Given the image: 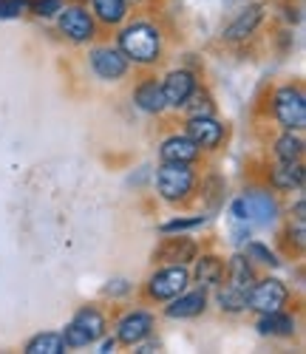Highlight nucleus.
I'll use <instances>...</instances> for the list:
<instances>
[{
    "label": "nucleus",
    "instance_id": "nucleus-21",
    "mask_svg": "<svg viewBox=\"0 0 306 354\" xmlns=\"http://www.w3.org/2000/svg\"><path fill=\"white\" fill-rule=\"evenodd\" d=\"M26 351L28 354H63L66 351V340H63V335H54V332L37 335L35 340H28Z\"/></svg>",
    "mask_w": 306,
    "mask_h": 354
},
{
    "label": "nucleus",
    "instance_id": "nucleus-11",
    "mask_svg": "<svg viewBox=\"0 0 306 354\" xmlns=\"http://www.w3.org/2000/svg\"><path fill=\"white\" fill-rule=\"evenodd\" d=\"M153 329V317L147 312H131L119 320V326H116V340L119 343H125V346H136L142 343Z\"/></svg>",
    "mask_w": 306,
    "mask_h": 354
},
{
    "label": "nucleus",
    "instance_id": "nucleus-6",
    "mask_svg": "<svg viewBox=\"0 0 306 354\" xmlns=\"http://www.w3.org/2000/svg\"><path fill=\"white\" fill-rule=\"evenodd\" d=\"M287 286L281 281H275V278H267L255 286H250L247 292V306L255 309V312H278L284 304H287Z\"/></svg>",
    "mask_w": 306,
    "mask_h": 354
},
{
    "label": "nucleus",
    "instance_id": "nucleus-10",
    "mask_svg": "<svg viewBox=\"0 0 306 354\" xmlns=\"http://www.w3.org/2000/svg\"><path fill=\"white\" fill-rule=\"evenodd\" d=\"M91 66H94V71H97L102 80L114 82V80H119V77H125V71H128V57L122 54V51H116V48H94V51H91Z\"/></svg>",
    "mask_w": 306,
    "mask_h": 354
},
{
    "label": "nucleus",
    "instance_id": "nucleus-7",
    "mask_svg": "<svg viewBox=\"0 0 306 354\" xmlns=\"http://www.w3.org/2000/svg\"><path fill=\"white\" fill-rule=\"evenodd\" d=\"M188 281H190V275H188V270L181 267H168V270H159L156 275L150 278V295L156 301H173L176 295H181L188 289Z\"/></svg>",
    "mask_w": 306,
    "mask_h": 354
},
{
    "label": "nucleus",
    "instance_id": "nucleus-19",
    "mask_svg": "<svg viewBox=\"0 0 306 354\" xmlns=\"http://www.w3.org/2000/svg\"><path fill=\"white\" fill-rule=\"evenodd\" d=\"M253 283H255V275H253V267H250V258L247 255L230 258V286H235L241 292H250Z\"/></svg>",
    "mask_w": 306,
    "mask_h": 354
},
{
    "label": "nucleus",
    "instance_id": "nucleus-2",
    "mask_svg": "<svg viewBox=\"0 0 306 354\" xmlns=\"http://www.w3.org/2000/svg\"><path fill=\"white\" fill-rule=\"evenodd\" d=\"M102 335H105V317L97 309H82L66 326L63 340H66V348H82V346L97 343Z\"/></svg>",
    "mask_w": 306,
    "mask_h": 354
},
{
    "label": "nucleus",
    "instance_id": "nucleus-30",
    "mask_svg": "<svg viewBox=\"0 0 306 354\" xmlns=\"http://www.w3.org/2000/svg\"><path fill=\"white\" fill-rule=\"evenodd\" d=\"M60 9H63V0H37V3H35V12H37L40 17H51V15H57Z\"/></svg>",
    "mask_w": 306,
    "mask_h": 354
},
{
    "label": "nucleus",
    "instance_id": "nucleus-14",
    "mask_svg": "<svg viewBox=\"0 0 306 354\" xmlns=\"http://www.w3.org/2000/svg\"><path fill=\"white\" fill-rule=\"evenodd\" d=\"M261 17H264V6H250V9H244L230 26H227V32H224V37L227 40H244V37H250L253 32H255V26L261 23Z\"/></svg>",
    "mask_w": 306,
    "mask_h": 354
},
{
    "label": "nucleus",
    "instance_id": "nucleus-16",
    "mask_svg": "<svg viewBox=\"0 0 306 354\" xmlns=\"http://www.w3.org/2000/svg\"><path fill=\"white\" fill-rule=\"evenodd\" d=\"M134 100H136V105H139L142 111H147V113H159V111H165V108H168L165 94H162V85H159L156 80L142 82V85L136 88Z\"/></svg>",
    "mask_w": 306,
    "mask_h": 354
},
{
    "label": "nucleus",
    "instance_id": "nucleus-24",
    "mask_svg": "<svg viewBox=\"0 0 306 354\" xmlns=\"http://www.w3.org/2000/svg\"><path fill=\"white\" fill-rule=\"evenodd\" d=\"M219 306L224 312H244L247 309V292H241L235 286H224L219 292Z\"/></svg>",
    "mask_w": 306,
    "mask_h": 354
},
{
    "label": "nucleus",
    "instance_id": "nucleus-17",
    "mask_svg": "<svg viewBox=\"0 0 306 354\" xmlns=\"http://www.w3.org/2000/svg\"><path fill=\"white\" fill-rule=\"evenodd\" d=\"M258 332L261 335H275V337H289L295 332V320L289 315L278 312H264L258 320Z\"/></svg>",
    "mask_w": 306,
    "mask_h": 354
},
{
    "label": "nucleus",
    "instance_id": "nucleus-32",
    "mask_svg": "<svg viewBox=\"0 0 306 354\" xmlns=\"http://www.w3.org/2000/svg\"><path fill=\"white\" fill-rule=\"evenodd\" d=\"M125 3H139V0H125Z\"/></svg>",
    "mask_w": 306,
    "mask_h": 354
},
{
    "label": "nucleus",
    "instance_id": "nucleus-22",
    "mask_svg": "<svg viewBox=\"0 0 306 354\" xmlns=\"http://www.w3.org/2000/svg\"><path fill=\"white\" fill-rule=\"evenodd\" d=\"M94 12L102 23H122V17L128 15L125 0H94Z\"/></svg>",
    "mask_w": 306,
    "mask_h": 354
},
{
    "label": "nucleus",
    "instance_id": "nucleus-3",
    "mask_svg": "<svg viewBox=\"0 0 306 354\" xmlns=\"http://www.w3.org/2000/svg\"><path fill=\"white\" fill-rule=\"evenodd\" d=\"M193 185H196V176L188 167V162H165L156 173V187H159L162 198H168V201L188 198Z\"/></svg>",
    "mask_w": 306,
    "mask_h": 354
},
{
    "label": "nucleus",
    "instance_id": "nucleus-15",
    "mask_svg": "<svg viewBox=\"0 0 306 354\" xmlns=\"http://www.w3.org/2000/svg\"><path fill=\"white\" fill-rule=\"evenodd\" d=\"M207 306L204 292H188V295H176V301L168 306V317H196Z\"/></svg>",
    "mask_w": 306,
    "mask_h": 354
},
{
    "label": "nucleus",
    "instance_id": "nucleus-20",
    "mask_svg": "<svg viewBox=\"0 0 306 354\" xmlns=\"http://www.w3.org/2000/svg\"><path fill=\"white\" fill-rule=\"evenodd\" d=\"M222 275H224V263H222L216 255L199 258V263H196V281H199L201 286H216V283H222Z\"/></svg>",
    "mask_w": 306,
    "mask_h": 354
},
{
    "label": "nucleus",
    "instance_id": "nucleus-27",
    "mask_svg": "<svg viewBox=\"0 0 306 354\" xmlns=\"http://www.w3.org/2000/svg\"><path fill=\"white\" fill-rule=\"evenodd\" d=\"M247 258H255L258 263H269V267H278V258H275L264 244H247Z\"/></svg>",
    "mask_w": 306,
    "mask_h": 354
},
{
    "label": "nucleus",
    "instance_id": "nucleus-9",
    "mask_svg": "<svg viewBox=\"0 0 306 354\" xmlns=\"http://www.w3.org/2000/svg\"><path fill=\"white\" fill-rule=\"evenodd\" d=\"M196 91V77L190 71H170L162 82V94H165V102L173 105V108H185V102L193 97Z\"/></svg>",
    "mask_w": 306,
    "mask_h": 354
},
{
    "label": "nucleus",
    "instance_id": "nucleus-12",
    "mask_svg": "<svg viewBox=\"0 0 306 354\" xmlns=\"http://www.w3.org/2000/svg\"><path fill=\"white\" fill-rule=\"evenodd\" d=\"M188 136L199 145V147H219V142L224 139V125H219L213 116H193L188 125Z\"/></svg>",
    "mask_w": 306,
    "mask_h": 354
},
{
    "label": "nucleus",
    "instance_id": "nucleus-28",
    "mask_svg": "<svg viewBox=\"0 0 306 354\" xmlns=\"http://www.w3.org/2000/svg\"><path fill=\"white\" fill-rule=\"evenodd\" d=\"M28 6V0H0V17H20Z\"/></svg>",
    "mask_w": 306,
    "mask_h": 354
},
{
    "label": "nucleus",
    "instance_id": "nucleus-26",
    "mask_svg": "<svg viewBox=\"0 0 306 354\" xmlns=\"http://www.w3.org/2000/svg\"><path fill=\"white\" fill-rule=\"evenodd\" d=\"M199 224H204L201 216H196V218H173V221L162 224V232L165 235H170V232H188V230H196Z\"/></svg>",
    "mask_w": 306,
    "mask_h": 354
},
{
    "label": "nucleus",
    "instance_id": "nucleus-31",
    "mask_svg": "<svg viewBox=\"0 0 306 354\" xmlns=\"http://www.w3.org/2000/svg\"><path fill=\"white\" fill-rule=\"evenodd\" d=\"M114 346H116L114 340H108V343H102V354H108V351H114Z\"/></svg>",
    "mask_w": 306,
    "mask_h": 354
},
{
    "label": "nucleus",
    "instance_id": "nucleus-25",
    "mask_svg": "<svg viewBox=\"0 0 306 354\" xmlns=\"http://www.w3.org/2000/svg\"><path fill=\"white\" fill-rule=\"evenodd\" d=\"M196 255V247L190 244V241H185V247L179 250V244L176 241H170L165 250H159V258H165V261H176V263H185V261H190Z\"/></svg>",
    "mask_w": 306,
    "mask_h": 354
},
{
    "label": "nucleus",
    "instance_id": "nucleus-8",
    "mask_svg": "<svg viewBox=\"0 0 306 354\" xmlns=\"http://www.w3.org/2000/svg\"><path fill=\"white\" fill-rule=\"evenodd\" d=\"M60 32L74 43H85L94 37V20L82 6H69L60 9Z\"/></svg>",
    "mask_w": 306,
    "mask_h": 354
},
{
    "label": "nucleus",
    "instance_id": "nucleus-13",
    "mask_svg": "<svg viewBox=\"0 0 306 354\" xmlns=\"http://www.w3.org/2000/svg\"><path fill=\"white\" fill-rule=\"evenodd\" d=\"M199 156V145L188 136V133H181V136H170L162 142V159L165 162H193Z\"/></svg>",
    "mask_w": 306,
    "mask_h": 354
},
{
    "label": "nucleus",
    "instance_id": "nucleus-4",
    "mask_svg": "<svg viewBox=\"0 0 306 354\" xmlns=\"http://www.w3.org/2000/svg\"><path fill=\"white\" fill-rule=\"evenodd\" d=\"M275 116L287 131H303L306 125V97L300 88L284 85L275 91Z\"/></svg>",
    "mask_w": 306,
    "mask_h": 354
},
{
    "label": "nucleus",
    "instance_id": "nucleus-5",
    "mask_svg": "<svg viewBox=\"0 0 306 354\" xmlns=\"http://www.w3.org/2000/svg\"><path fill=\"white\" fill-rule=\"evenodd\" d=\"M233 216L244 224H272L278 216V204L269 193H247L233 204Z\"/></svg>",
    "mask_w": 306,
    "mask_h": 354
},
{
    "label": "nucleus",
    "instance_id": "nucleus-1",
    "mask_svg": "<svg viewBox=\"0 0 306 354\" xmlns=\"http://www.w3.org/2000/svg\"><path fill=\"white\" fill-rule=\"evenodd\" d=\"M159 48H162L159 28L150 23H134L128 28H122L119 35V51L134 63H142V66L153 63L159 57Z\"/></svg>",
    "mask_w": 306,
    "mask_h": 354
},
{
    "label": "nucleus",
    "instance_id": "nucleus-18",
    "mask_svg": "<svg viewBox=\"0 0 306 354\" xmlns=\"http://www.w3.org/2000/svg\"><path fill=\"white\" fill-rule=\"evenodd\" d=\"M272 185L278 190H295L303 185V167L298 162H281L272 170Z\"/></svg>",
    "mask_w": 306,
    "mask_h": 354
},
{
    "label": "nucleus",
    "instance_id": "nucleus-29",
    "mask_svg": "<svg viewBox=\"0 0 306 354\" xmlns=\"http://www.w3.org/2000/svg\"><path fill=\"white\" fill-rule=\"evenodd\" d=\"M196 94V91H193ZM188 108H190V113L193 116H213V105H210V97L207 94H196V102H185Z\"/></svg>",
    "mask_w": 306,
    "mask_h": 354
},
{
    "label": "nucleus",
    "instance_id": "nucleus-23",
    "mask_svg": "<svg viewBox=\"0 0 306 354\" xmlns=\"http://www.w3.org/2000/svg\"><path fill=\"white\" fill-rule=\"evenodd\" d=\"M300 153H303V142H300L292 131L284 133L278 142H275V156H278L281 162H298Z\"/></svg>",
    "mask_w": 306,
    "mask_h": 354
}]
</instances>
